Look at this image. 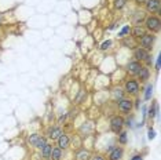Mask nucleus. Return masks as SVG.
I'll list each match as a JSON object with an SVG mask.
<instances>
[{
  "label": "nucleus",
  "instance_id": "obj_1",
  "mask_svg": "<svg viewBox=\"0 0 161 160\" xmlns=\"http://www.w3.org/2000/svg\"><path fill=\"white\" fill-rule=\"evenodd\" d=\"M160 18L159 17H154V15H152V17L146 18V28L149 29L152 33H157V32L160 31Z\"/></svg>",
  "mask_w": 161,
  "mask_h": 160
},
{
  "label": "nucleus",
  "instance_id": "obj_2",
  "mask_svg": "<svg viewBox=\"0 0 161 160\" xmlns=\"http://www.w3.org/2000/svg\"><path fill=\"white\" fill-rule=\"evenodd\" d=\"M154 40H156V36H154L153 33H146L140 37V46H142V49L149 51V50L153 49Z\"/></svg>",
  "mask_w": 161,
  "mask_h": 160
},
{
  "label": "nucleus",
  "instance_id": "obj_3",
  "mask_svg": "<svg viewBox=\"0 0 161 160\" xmlns=\"http://www.w3.org/2000/svg\"><path fill=\"white\" fill-rule=\"evenodd\" d=\"M124 126V119L121 116H113L110 119V130L114 134H118Z\"/></svg>",
  "mask_w": 161,
  "mask_h": 160
},
{
  "label": "nucleus",
  "instance_id": "obj_4",
  "mask_svg": "<svg viewBox=\"0 0 161 160\" xmlns=\"http://www.w3.org/2000/svg\"><path fill=\"white\" fill-rule=\"evenodd\" d=\"M125 91L128 92V94H132V95H136L138 91H139V83L136 82V80L131 79V80H127L125 82Z\"/></svg>",
  "mask_w": 161,
  "mask_h": 160
},
{
  "label": "nucleus",
  "instance_id": "obj_5",
  "mask_svg": "<svg viewBox=\"0 0 161 160\" xmlns=\"http://www.w3.org/2000/svg\"><path fill=\"white\" fill-rule=\"evenodd\" d=\"M124 156V149L121 146H116V148H110V153H109V160H121Z\"/></svg>",
  "mask_w": 161,
  "mask_h": 160
},
{
  "label": "nucleus",
  "instance_id": "obj_6",
  "mask_svg": "<svg viewBox=\"0 0 161 160\" xmlns=\"http://www.w3.org/2000/svg\"><path fill=\"white\" fill-rule=\"evenodd\" d=\"M132 109V101L131 100H120L118 101V111L123 112V113H130Z\"/></svg>",
  "mask_w": 161,
  "mask_h": 160
},
{
  "label": "nucleus",
  "instance_id": "obj_7",
  "mask_svg": "<svg viewBox=\"0 0 161 160\" xmlns=\"http://www.w3.org/2000/svg\"><path fill=\"white\" fill-rule=\"evenodd\" d=\"M134 55H135V58H136L138 61H146V59L150 57V55H149V51L142 49V47H138V49L135 50Z\"/></svg>",
  "mask_w": 161,
  "mask_h": 160
},
{
  "label": "nucleus",
  "instance_id": "obj_8",
  "mask_svg": "<svg viewBox=\"0 0 161 160\" xmlns=\"http://www.w3.org/2000/svg\"><path fill=\"white\" fill-rule=\"evenodd\" d=\"M160 0H146V10L149 12L159 11L160 12Z\"/></svg>",
  "mask_w": 161,
  "mask_h": 160
},
{
  "label": "nucleus",
  "instance_id": "obj_9",
  "mask_svg": "<svg viewBox=\"0 0 161 160\" xmlns=\"http://www.w3.org/2000/svg\"><path fill=\"white\" fill-rule=\"evenodd\" d=\"M57 141H58V148L59 149H66V148H69V145H70V138L66 134H62Z\"/></svg>",
  "mask_w": 161,
  "mask_h": 160
},
{
  "label": "nucleus",
  "instance_id": "obj_10",
  "mask_svg": "<svg viewBox=\"0 0 161 160\" xmlns=\"http://www.w3.org/2000/svg\"><path fill=\"white\" fill-rule=\"evenodd\" d=\"M140 68H142V65H140L138 61H132V62H130V64H128V66H127L128 72H130L131 75H138Z\"/></svg>",
  "mask_w": 161,
  "mask_h": 160
},
{
  "label": "nucleus",
  "instance_id": "obj_11",
  "mask_svg": "<svg viewBox=\"0 0 161 160\" xmlns=\"http://www.w3.org/2000/svg\"><path fill=\"white\" fill-rule=\"evenodd\" d=\"M62 130L59 129V127H51L50 130H48V138L51 139H58L61 135H62Z\"/></svg>",
  "mask_w": 161,
  "mask_h": 160
},
{
  "label": "nucleus",
  "instance_id": "obj_12",
  "mask_svg": "<svg viewBox=\"0 0 161 160\" xmlns=\"http://www.w3.org/2000/svg\"><path fill=\"white\" fill-rule=\"evenodd\" d=\"M91 158V153L85 149H80L76 152V160H90Z\"/></svg>",
  "mask_w": 161,
  "mask_h": 160
},
{
  "label": "nucleus",
  "instance_id": "obj_13",
  "mask_svg": "<svg viewBox=\"0 0 161 160\" xmlns=\"http://www.w3.org/2000/svg\"><path fill=\"white\" fill-rule=\"evenodd\" d=\"M61 159H62V149H59L58 146L53 148L50 155V160H61Z\"/></svg>",
  "mask_w": 161,
  "mask_h": 160
},
{
  "label": "nucleus",
  "instance_id": "obj_14",
  "mask_svg": "<svg viewBox=\"0 0 161 160\" xmlns=\"http://www.w3.org/2000/svg\"><path fill=\"white\" fill-rule=\"evenodd\" d=\"M51 150H53V146L50 145V144H47L46 146H44L43 149H41V155H43V158L46 160H50V155H51Z\"/></svg>",
  "mask_w": 161,
  "mask_h": 160
},
{
  "label": "nucleus",
  "instance_id": "obj_15",
  "mask_svg": "<svg viewBox=\"0 0 161 160\" xmlns=\"http://www.w3.org/2000/svg\"><path fill=\"white\" fill-rule=\"evenodd\" d=\"M138 75H139V80H140V82H145V80L149 79V69H147V68H143V66H142Z\"/></svg>",
  "mask_w": 161,
  "mask_h": 160
},
{
  "label": "nucleus",
  "instance_id": "obj_16",
  "mask_svg": "<svg viewBox=\"0 0 161 160\" xmlns=\"http://www.w3.org/2000/svg\"><path fill=\"white\" fill-rule=\"evenodd\" d=\"M157 113H159V105H157L156 102H154L152 106H150V109H149V117L153 120L154 117L157 116Z\"/></svg>",
  "mask_w": 161,
  "mask_h": 160
},
{
  "label": "nucleus",
  "instance_id": "obj_17",
  "mask_svg": "<svg viewBox=\"0 0 161 160\" xmlns=\"http://www.w3.org/2000/svg\"><path fill=\"white\" fill-rule=\"evenodd\" d=\"M132 35H134V37H142L143 35H146V32H145V29L142 26H135L134 28V31H132Z\"/></svg>",
  "mask_w": 161,
  "mask_h": 160
},
{
  "label": "nucleus",
  "instance_id": "obj_18",
  "mask_svg": "<svg viewBox=\"0 0 161 160\" xmlns=\"http://www.w3.org/2000/svg\"><path fill=\"white\" fill-rule=\"evenodd\" d=\"M46 145H47V139L44 138V137H40V138L37 139V142H36V145H34V146H36L37 149H40V150H41V149H43Z\"/></svg>",
  "mask_w": 161,
  "mask_h": 160
},
{
  "label": "nucleus",
  "instance_id": "obj_19",
  "mask_svg": "<svg viewBox=\"0 0 161 160\" xmlns=\"http://www.w3.org/2000/svg\"><path fill=\"white\" fill-rule=\"evenodd\" d=\"M153 95V84H147L146 92H145V100H152Z\"/></svg>",
  "mask_w": 161,
  "mask_h": 160
},
{
  "label": "nucleus",
  "instance_id": "obj_20",
  "mask_svg": "<svg viewBox=\"0 0 161 160\" xmlns=\"http://www.w3.org/2000/svg\"><path fill=\"white\" fill-rule=\"evenodd\" d=\"M118 142H120L121 145L127 144V133H125V131H120V133H118Z\"/></svg>",
  "mask_w": 161,
  "mask_h": 160
},
{
  "label": "nucleus",
  "instance_id": "obj_21",
  "mask_svg": "<svg viewBox=\"0 0 161 160\" xmlns=\"http://www.w3.org/2000/svg\"><path fill=\"white\" fill-rule=\"evenodd\" d=\"M39 138H40V135H37V134H32V135L28 138V142L30 144V145L34 146V145H36V142H37Z\"/></svg>",
  "mask_w": 161,
  "mask_h": 160
},
{
  "label": "nucleus",
  "instance_id": "obj_22",
  "mask_svg": "<svg viewBox=\"0 0 161 160\" xmlns=\"http://www.w3.org/2000/svg\"><path fill=\"white\" fill-rule=\"evenodd\" d=\"M130 32H131V28H130V25H127V26H124L123 29L118 32V37H124L125 35L130 33Z\"/></svg>",
  "mask_w": 161,
  "mask_h": 160
},
{
  "label": "nucleus",
  "instance_id": "obj_23",
  "mask_svg": "<svg viewBox=\"0 0 161 160\" xmlns=\"http://www.w3.org/2000/svg\"><path fill=\"white\" fill-rule=\"evenodd\" d=\"M114 98L116 100H123V91H121L120 88L114 90Z\"/></svg>",
  "mask_w": 161,
  "mask_h": 160
},
{
  "label": "nucleus",
  "instance_id": "obj_24",
  "mask_svg": "<svg viewBox=\"0 0 161 160\" xmlns=\"http://www.w3.org/2000/svg\"><path fill=\"white\" fill-rule=\"evenodd\" d=\"M127 3V0H116V7L117 8H123Z\"/></svg>",
  "mask_w": 161,
  "mask_h": 160
},
{
  "label": "nucleus",
  "instance_id": "obj_25",
  "mask_svg": "<svg viewBox=\"0 0 161 160\" xmlns=\"http://www.w3.org/2000/svg\"><path fill=\"white\" fill-rule=\"evenodd\" d=\"M110 46H112V40H108V41H105V43H102L101 49L102 50H108V49H110Z\"/></svg>",
  "mask_w": 161,
  "mask_h": 160
},
{
  "label": "nucleus",
  "instance_id": "obj_26",
  "mask_svg": "<svg viewBox=\"0 0 161 160\" xmlns=\"http://www.w3.org/2000/svg\"><path fill=\"white\" fill-rule=\"evenodd\" d=\"M147 134H149V139H153L154 137H156V131H154L153 129H149V133Z\"/></svg>",
  "mask_w": 161,
  "mask_h": 160
},
{
  "label": "nucleus",
  "instance_id": "obj_27",
  "mask_svg": "<svg viewBox=\"0 0 161 160\" xmlns=\"http://www.w3.org/2000/svg\"><path fill=\"white\" fill-rule=\"evenodd\" d=\"M90 160H105V158L101 155H95V156H92V158H90Z\"/></svg>",
  "mask_w": 161,
  "mask_h": 160
},
{
  "label": "nucleus",
  "instance_id": "obj_28",
  "mask_svg": "<svg viewBox=\"0 0 161 160\" xmlns=\"http://www.w3.org/2000/svg\"><path fill=\"white\" fill-rule=\"evenodd\" d=\"M131 160H143V156L142 155H135L131 158Z\"/></svg>",
  "mask_w": 161,
  "mask_h": 160
},
{
  "label": "nucleus",
  "instance_id": "obj_29",
  "mask_svg": "<svg viewBox=\"0 0 161 160\" xmlns=\"http://www.w3.org/2000/svg\"><path fill=\"white\" fill-rule=\"evenodd\" d=\"M156 68H157V70H160V57H157V61H156Z\"/></svg>",
  "mask_w": 161,
  "mask_h": 160
},
{
  "label": "nucleus",
  "instance_id": "obj_30",
  "mask_svg": "<svg viewBox=\"0 0 161 160\" xmlns=\"http://www.w3.org/2000/svg\"><path fill=\"white\" fill-rule=\"evenodd\" d=\"M127 126L128 127H132V119H128L127 120Z\"/></svg>",
  "mask_w": 161,
  "mask_h": 160
},
{
  "label": "nucleus",
  "instance_id": "obj_31",
  "mask_svg": "<svg viewBox=\"0 0 161 160\" xmlns=\"http://www.w3.org/2000/svg\"><path fill=\"white\" fill-rule=\"evenodd\" d=\"M135 2H136L138 4H142V3H145V2H146V0H135Z\"/></svg>",
  "mask_w": 161,
  "mask_h": 160
},
{
  "label": "nucleus",
  "instance_id": "obj_32",
  "mask_svg": "<svg viewBox=\"0 0 161 160\" xmlns=\"http://www.w3.org/2000/svg\"><path fill=\"white\" fill-rule=\"evenodd\" d=\"M0 24H2V14H0Z\"/></svg>",
  "mask_w": 161,
  "mask_h": 160
}]
</instances>
